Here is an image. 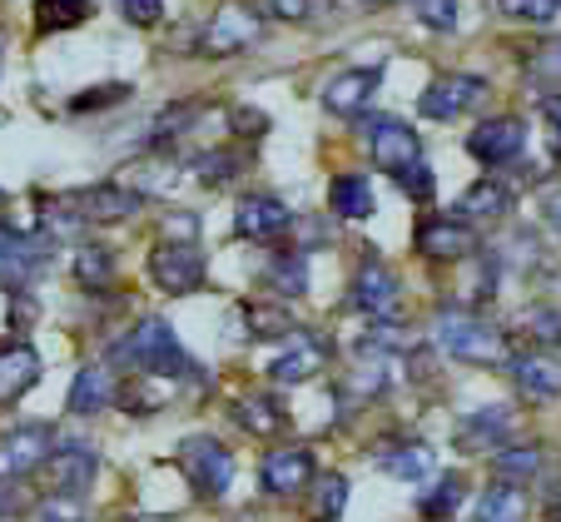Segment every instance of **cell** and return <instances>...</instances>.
I'll return each instance as SVG.
<instances>
[{
    "label": "cell",
    "instance_id": "8fae6325",
    "mask_svg": "<svg viewBox=\"0 0 561 522\" xmlns=\"http://www.w3.org/2000/svg\"><path fill=\"white\" fill-rule=\"evenodd\" d=\"M413 245L427 264H457V259L477 254L472 224L457 219V214H447V219H423L417 224V235H413Z\"/></svg>",
    "mask_w": 561,
    "mask_h": 522
},
{
    "label": "cell",
    "instance_id": "d590c367",
    "mask_svg": "<svg viewBox=\"0 0 561 522\" xmlns=\"http://www.w3.org/2000/svg\"><path fill=\"white\" fill-rule=\"evenodd\" d=\"M35 522H85V502L80 492H50L35 502Z\"/></svg>",
    "mask_w": 561,
    "mask_h": 522
},
{
    "label": "cell",
    "instance_id": "ffe728a7",
    "mask_svg": "<svg viewBox=\"0 0 561 522\" xmlns=\"http://www.w3.org/2000/svg\"><path fill=\"white\" fill-rule=\"evenodd\" d=\"M373 458H378V468L388 473V478H398V483L433 478V447L427 443H382Z\"/></svg>",
    "mask_w": 561,
    "mask_h": 522
},
{
    "label": "cell",
    "instance_id": "d4e9b609",
    "mask_svg": "<svg viewBox=\"0 0 561 522\" xmlns=\"http://www.w3.org/2000/svg\"><path fill=\"white\" fill-rule=\"evenodd\" d=\"M70 274H75V284H80V288H110V284H115V274H119L115 249H105V245H80V249H75Z\"/></svg>",
    "mask_w": 561,
    "mask_h": 522
},
{
    "label": "cell",
    "instance_id": "5b68a950",
    "mask_svg": "<svg viewBox=\"0 0 561 522\" xmlns=\"http://www.w3.org/2000/svg\"><path fill=\"white\" fill-rule=\"evenodd\" d=\"M259 11L254 5H244V0H229V5H219V11L209 15V25L199 31V55H209V60H224V55H239L249 50V45L259 41Z\"/></svg>",
    "mask_w": 561,
    "mask_h": 522
},
{
    "label": "cell",
    "instance_id": "603a6c76",
    "mask_svg": "<svg viewBox=\"0 0 561 522\" xmlns=\"http://www.w3.org/2000/svg\"><path fill=\"white\" fill-rule=\"evenodd\" d=\"M329 363V349H323V339H298L294 349L284 353V359H274V368H268V378L274 384H304V378H313L318 368Z\"/></svg>",
    "mask_w": 561,
    "mask_h": 522
},
{
    "label": "cell",
    "instance_id": "e0dca14e",
    "mask_svg": "<svg viewBox=\"0 0 561 522\" xmlns=\"http://www.w3.org/2000/svg\"><path fill=\"white\" fill-rule=\"evenodd\" d=\"M100 473V458L90 443H60L50 447V458H45V478H50L55 492H85Z\"/></svg>",
    "mask_w": 561,
    "mask_h": 522
},
{
    "label": "cell",
    "instance_id": "9c48e42d",
    "mask_svg": "<svg viewBox=\"0 0 561 522\" xmlns=\"http://www.w3.org/2000/svg\"><path fill=\"white\" fill-rule=\"evenodd\" d=\"M488 100V80L482 75H437L433 86L417 95V110L427 120H457Z\"/></svg>",
    "mask_w": 561,
    "mask_h": 522
},
{
    "label": "cell",
    "instance_id": "f6af8a7d",
    "mask_svg": "<svg viewBox=\"0 0 561 522\" xmlns=\"http://www.w3.org/2000/svg\"><path fill=\"white\" fill-rule=\"evenodd\" d=\"M398 184H403V194H413V200H433V170L427 164H413L408 174H398Z\"/></svg>",
    "mask_w": 561,
    "mask_h": 522
},
{
    "label": "cell",
    "instance_id": "83f0119b",
    "mask_svg": "<svg viewBox=\"0 0 561 522\" xmlns=\"http://www.w3.org/2000/svg\"><path fill=\"white\" fill-rule=\"evenodd\" d=\"M244 324H249V333H254L259 343L298 333V319L288 314V304H244Z\"/></svg>",
    "mask_w": 561,
    "mask_h": 522
},
{
    "label": "cell",
    "instance_id": "4316f807",
    "mask_svg": "<svg viewBox=\"0 0 561 522\" xmlns=\"http://www.w3.org/2000/svg\"><path fill=\"white\" fill-rule=\"evenodd\" d=\"M233 418H239L249 433H259V438H274L278 428L288 423V413L278 408L274 394H249V398H239V404H233Z\"/></svg>",
    "mask_w": 561,
    "mask_h": 522
},
{
    "label": "cell",
    "instance_id": "4dcf8cb0",
    "mask_svg": "<svg viewBox=\"0 0 561 522\" xmlns=\"http://www.w3.org/2000/svg\"><path fill=\"white\" fill-rule=\"evenodd\" d=\"M264 279L278 288V294H288V298L308 294V264H304V254H274V259H268V269H264Z\"/></svg>",
    "mask_w": 561,
    "mask_h": 522
},
{
    "label": "cell",
    "instance_id": "7402d4cb",
    "mask_svg": "<svg viewBox=\"0 0 561 522\" xmlns=\"http://www.w3.org/2000/svg\"><path fill=\"white\" fill-rule=\"evenodd\" d=\"M115 404V373L105 368V363H90V368L75 373L70 384V413H100V408Z\"/></svg>",
    "mask_w": 561,
    "mask_h": 522
},
{
    "label": "cell",
    "instance_id": "681fc988",
    "mask_svg": "<svg viewBox=\"0 0 561 522\" xmlns=\"http://www.w3.org/2000/svg\"><path fill=\"white\" fill-rule=\"evenodd\" d=\"M378 5H388V0H378Z\"/></svg>",
    "mask_w": 561,
    "mask_h": 522
},
{
    "label": "cell",
    "instance_id": "7bdbcfd3",
    "mask_svg": "<svg viewBox=\"0 0 561 522\" xmlns=\"http://www.w3.org/2000/svg\"><path fill=\"white\" fill-rule=\"evenodd\" d=\"M264 11L284 25H304L313 15V0H264Z\"/></svg>",
    "mask_w": 561,
    "mask_h": 522
},
{
    "label": "cell",
    "instance_id": "d6986e66",
    "mask_svg": "<svg viewBox=\"0 0 561 522\" xmlns=\"http://www.w3.org/2000/svg\"><path fill=\"white\" fill-rule=\"evenodd\" d=\"M507 368H512L522 394L537 398V404L561 398V363L547 359V353H517V359H507Z\"/></svg>",
    "mask_w": 561,
    "mask_h": 522
},
{
    "label": "cell",
    "instance_id": "816d5d0a",
    "mask_svg": "<svg viewBox=\"0 0 561 522\" xmlns=\"http://www.w3.org/2000/svg\"><path fill=\"white\" fill-rule=\"evenodd\" d=\"M145 522H149V518H145Z\"/></svg>",
    "mask_w": 561,
    "mask_h": 522
},
{
    "label": "cell",
    "instance_id": "4fadbf2b",
    "mask_svg": "<svg viewBox=\"0 0 561 522\" xmlns=\"http://www.w3.org/2000/svg\"><path fill=\"white\" fill-rule=\"evenodd\" d=\"M313 447H274L259 463V483H264L268 498H298L313 483Z\"/></svg>",
    "mask_w": 561,
    "mask_h": 522
},
{
    "label": "cell",
    "instance_id": "277c9868",
    "mask_svg": "<svg viewBox=\"0 0 561 522\" xmlns=\"http://www.w3.org/2000/svg\"><path fill=\"white\" fill-rule=\"evenodd\" d=\"M204 274H209V264H204V249L194 239H164V245L149 249V279L164 294H194Z\"/></svg>",
    "mask_w": 561,
    "mask_h": 522
},
{
    "label": "cell",
    "instance_id": "6da1fadb",
    "mask_svg": "<svg viewBox=\"0 0 561 522\" xmlns=\"http://www.w3.org/2000/svg\"><path fill=\"white\" fill-rule=\"evenodd\" d=\"M110 359L125 363V368H139V373H159V378H180V373H194L190 353L180 349L174 329L164 319H139L125 339L110 349Z\"/></svg>",
    "mask_w": 561,
    "mask_h": 522
},
{
    "label": "cell",
    "instance_id": "ba28073f",
    "mask_svg": "<svg viewBox=\"0 0 561 522\" xmlns=\"http://www.w3.org/2000/svg\"><path fill=\"white\" fill-rule=\"evenodd\" d=\"M50 447H55L50 423L11 428V433L0 438V483H21V478H31L35 468H45Z\"/></svg>",
    "mask_w": 561,
    "mask_h": 522
},
{
    "label": "cell",
    "instance_id": "1f68e13d",
    "mask_svg": "<svg viewBox=\"0 0 561 522\" xmlns=\"http://www.w3.org/2000/svg\"><path fill=\"white\" fill-rule=\"evenodd\" d=\"M541 447H497L492 453V473L497 478H507V483H517V478H537L541 473Z\"/></svg>",
    "mask_w": 561,
    "mask_h": 522
},
{
    "label": "cell",
    "instance_id": "ee69618b",
    "mask_svg": "<svg viewBox=\"0 0 561 522\" xmlns=\"http://www.w3.org/2000/svg\"><path fill=\"white\" fill-rule=\"evenodd\" d=\"M531 70L547 75V80H561V35L547 45H537V55H531Z\"/></svg>",
    "mask_w": 561,
    "mask_h": 522
},
{
    "label": "cell",
    "instance_id": "3957f363",
    "mask_svg": "<svg viewBox=\"0 0 561 522\" xmlns=\"http://www.w3.org/2000/svg\"><path fill=\"white\" fill-rule=\"evenodd\" d=\"M363 145H368L373 164H378L382 174H408L413 164H423V139H417L413 125H403V120L392 115H368L363 120Z\"/></svg>",
    "mask_w": 561,
    "mask_h": 522
},
{
    "label": "cell",
    "instance_id": "836d02e7",
    "mask_svg": "<svg viewBox=\"0 0 561 522\" xmlns=\"http://www.w3.org/2000/svg\"><path fill=\"white\" fill-rule=\"evenodd\" d=\"M199 120V105H174V110H164V115L149 125V135H145V149H164V145H174V139L184 135V129Z\"/></svg>",
    "mask_w": 561,
    "mask_h": 522
},
{
    "label": "cell",
    "instance_id": "8992f818",
    "mask_svg": "<svg viewBox=\"0 0 561 522\" xmlns=\"http://www.w3.org/2000/svg\"><path fill=\"white\" fill-rule=\"evenodd\" d=\"M180 463L190 473V483L199 488V498H224L233 483V453L219 443V438H184Z\"/></svg>",
    "mask_w": 561,
    "mask_h": 522
},
{
    "label": "cell",
    "instance_id": "60d3db41",
    "mask_svg": "<svg viewBox=\"0 0 561 522\" xmlns=\"http://www.w3.org/2000/svg\"><path fill=\"white\" fill-rule=\"evenodd\" d=\"M229 129L239 139H259L268 129V115H264V110H249V105H233L229 110Z\"/></svg>",
    "mask_w": 561,
    "mask_h": 522
},
{
    "label": "cell",
    "instance_id": "ab89813d",
    "mask_svg": "<svg viewBox=\"0 0 561 522\" xmlns=\"http://www.w3.org/2000/svg\"><path fill=\"white\" fill-rule=\"evenodd\" d=\"M417 21L427 31H457V15H462V0H413Z\"/></svg>",
    "mask_w": 561,
    "mask_h": 522
},
{
    "label": "cell",
    "instance_id": "7a4b0ae2",
    "mask_svg": "<svg viewBox=\"0 0 561 522\" xmlns=\"http://www.w3.org/2000/svg\"><path fill=\"white\" fill-rule=\"evenodd\" d=\"M433 339H437V349L453 353V359H462V363H488V368L492 363H507V339H502L492 324L472 319V314H462V309L437 314Z\"/></svg>",
    "mask_w": 561,
    "mask_h": 522
},
{
    "label": "cell",
    "instance_id": "ac0fdd59",
    "mask_svg": "<svg viewBox=\"0 0 561 522\" xmlns=\"http://www.w3.org/2000/svg\"><path fill=\"white\" fill-rule=\"evenodd\" d=\"M41 373H45V363L31 343H15V339L0 343V408L21 404V398L41 384Z\"/></svg>",
    "mask_w": 561,
    "mask_h": 522
},
{
    "label": "cell",
    "instance_id": "f546056e",
    "mask_svg": "<svg viewBox=\"0 0 561 522\" xmlns=\"http://www.w3.org/2000/svg\"><path fill=\"white\" fill-rule=\"evenodd\" d=\"M343 508H348V478H339V473H329V478H318L313 488V508H308V518L313 522H339Z\"/></svg>",
    "mask_w": 561,
    "mask_h": 522
},
{
    "label": "cell",
    "instance_id": "f1b7e54d",
    "mask_svg": "<svg viewBox=\"0 0 561 522\" xmlns=\"http://www.w3.org/2000/svg\"><path fill=\"white\" fill-rule=\"evenodd\" d=\"M80 21H90V0H35V31L60 35Z\"/></svg>",
    "mask_w": 561,
    "mask_h": 522
},
{
    "label": "cell",
    "instance_id": "30bf717a",
    "mask_svg": "<svg viewBox=\"0 0 561 522\" xmlns=\"http://www.w3.org/2000/svg\"><path fill=\"white\" fill-rule=\"evenodd\" d=\"M382 86V65H353V70H339L323 86V110L339 120H363V110L373 105Z\"/></svg>",
    "mask_w": 561,
    "mask_h": 522
},
{
    "label": "cell",
    "instance_id": "5bb4252c",
    "mask_svg": "<svg viewBox=\"0 0 561 522\" xmlns=\"http://www.w3.org/2000/svg\"><path fill=\"white\" fill-rule=\"evenodd\" d=\"M398 298H403V284H398V274H392L382 259H368L348 288V304L358 314H368V319H392V314H398Z\"/></svg>",
    "mask_w": 561,
    "mask_h": 522
},
{
    "label": "cell",
    "instance_id": "44dd1931",
    "mask_svg": "<svg viewBox=\"0 0 561 522\" xmlns=\"http://www.w3.org/2000/svg\"><path fill=\"white\" fill-rule=\"evenodd\" d=\"M507 209H512V184H502V180H477V184H467L462 200L453 204V214H457V219H467V224H477V219H502Z\"/></svg>",
    "mask_w": 561,
    "mask_h": 522
},
{
    "label": "cell",
    "instance_id": "52a82bcc",
    "mask_svg": "<svg viewBox=\"0 0 561 522\" xmlns=\"http://www.w3.org/2000/svg\"><path fill=\"white\" fill-rule=\"evenodd\" d=\"M522 149H527V125H522L517 115H492L467 135V155H472L477 164H492V170L517 164Z\"/></svg>",
    "mask_w": 561,
    "mask_h": 522
},
{
    "label": "cell",
    "instance_id": "74e56055",
    "mask_svg": "<svg viewBox=\"0 0 561 522\" xmlns=\"http://www.w3.org/2000/svg\"><path fill=\"white\" fill-rule=\"evenodd\" d=\"M517 329L527 333L531 343H557V349H561V314L557 309H527Z\"/></svg>",
    "mask_w": 561,
    "mask_h": 522
},
{
    "label": "cell",
    "instance_id": "f907efd6",
    "mask_svg": "<svg viewBox=\"0 0 561 522\" xmlns=\"http://www.w3.org/2000/svg\"><path fill=\"white\" fill-rule=\"evenodd\" d=\"M0 50H5V41H0Z\"/></svg>",
    "mask_w": 561,
    "mask_h": 522
},
{
    "label": "cell",
    "instance_id": "d6a6232c",
    "mask_svg": "<svg viewBox=\"0 0 561 522\" xmlns=\"http://www.w3.org/2000/svg\"><path fill=\"white\" fill-rule=\"evenodd\" d=\"M462 492H467V483H462V473H447L443 483H437L427 498H417V512H423L427 522H443V518H453L457 512V502H462Z\"/></svg>",
    "mask_w": 561,
    "mask_h": 522
},
{
    "label": "cell",
    "instance_id": "b9f144b4",
    "mask_svg": "<svg viewBox=\"0 0 561 522\" xmlns=\"http://www.w3.org/2000/svg\"><path fill=\"white\" fill-rule=\"evenodd\" d=\"M129 25H159L164 21V0H119Z\"/></svg>",
    "mask_w": 561,
    "mask_h": 522
},
{
    "label": "cell",
    "instance_id": "7dc6e473",
    "mask_svg": "<svg viewBox=\"0 0 561 522\" xmlns=\"http://www.w3.org/2000/svg\"><path fill=\"white\" fill-rule=\"evenodd\" d=\"M547 224H551V229H557V235H561V190L547 200Z\"/></svg>",
    "mask_w": 561,
    "mask_h": 522
},
{
    "label": "cell",
    "instance_id": "f35d334b",
    "mask_svg": "<svg viewBox=\"0 0 561 522\" xmlns=\"http://www.w3.org/2000/svg\"><path fill=\"white\" fill-rule=\"evenodd\" d=\"M119 100H129V86H119V80H110V86L80 90V95L70 100V110H75V115H95V110H110V105H119Z\"/></svg>",
    "mask_w": 561,
    "mask_h": 522
},
{
    "label": "cell",
    "instance_id": "9a60e30c",
    "mask_svg": "<svg viewBox=\"0 0 561 522\" xmlns=\"http://www.w3.org/2000/svg\"><path fill=\"white\" fill-rule=\"evenodd\" d=\"M233 229H239V239L268 245V239L294 229V209H288L278 194H249V200H239V209H233Z\"/></svg>",
    "mask_w": 561,
    "mask_h": 522
},
{
    "label": "cell",
    "instance_id": "c3c4849f",
    "mask_svg": "<svg viewBox=\"0 0 561 522\" xmlns=\"http://www.w3.org/2000/svg\"><path fill=\"white\" fill-rule=\"evenodd\" d=\"M0 512H21V498L11 488H0Z\"/></svg>",
    "mask_w": 561,
    "mask_h": 522
},
{
    "label": "cell",
    "instance_id": "e575fe53",
    "mask_svg": "<svg viewBox=\"0 0 561 522\" xmlns=\"http://www.w3.org/2000/svg\"><path fill=\"white\" fill-rule=\"evenodd\" d=\"M239 164H244L239 155H224V149H209V155H199V160L190 164V174H194L199 184H209V190H219V184H229L233 174H239Z\"/></svg>",
    "mask_w": 561,
    "mask_h": 522
},
{
    "label": "cell",
    "instance_id": "cb8c5ba5",
    "mask_svg": "<svg viewBox=\"0 0 561 522\" xmlns=\"http://www.w3.org/2000/svg\"><path fill=\"white\" fill-rule=\"evenodd\" d=\"M522 512H527V498H522L517 483L497 478L482 498H477L472 508V522H522Z\"/></svg>",
    "mask_w": 561,
    "mask_h": 522
},
{
    "label": "cell",
    "instance_id": "484cf974",
    "mask_svg": "<svg viewBox=\"0 0 561 522\" xmlns=\"http://www.w3.org/2000/svg\"><path fill=\"white\" fill-rule=\"evenodd\" d=\"M329 204H333L339 219H368L373 214V184L363 180V174H333Z\"/></svg>",
    "mask_w": 561,
    "mask_h": 522
},
{
    "label": "cell",
    "instance_id": "2e32d148",
    "mask_svg": "<svg viewBox=\"0 0 561 522\" xmlns=\"http://www.w3.org/2000/svg\"><path fill=\"white\" fill-rule=\"evenodd\" d=\"M512 428H517V418H512V408H477V413H467L462 423L453 428V443L462 447V453H497L502 443L512 438Z\"/></svg>",
    "mask_w": 561,
    "mask_h": 522
},
{
    "label": "cell",
    "instance_id": "8d00e7d4",
    "mask_svg": "<svg viewBox=\"0 0 561 522\" xmlns=\"http://www.w3.org/2000/svg\"><path fill=\"white\" fill-rule=\"evenodd\" d=\"M497 11L512 15V21H527V25H551L561 11V0H497Z\"/></svg>",
    "mask_w": 561,
    "mask_h": 522
},
{
    "label": "cell",
    "instance_id": "7c38bea8",
    "mask_svg": "<svg viewBox=\"0 0 561 522\" xmlns=\"http://www.w3.org/2000/svg\"><path fill=\"white\" fill-rule=\"evenodd\" d=\"M65 204L75 209V219H85V224H119L129 214H139L145 194H135L129 184H90V190L65 194Z\"/></svg>",
    "mask_w": 561,
    "mask_h": 522
},
{
    "label": "cell",
    "instance_id": "bcb514c9",
    "mask_svg": "<svg viewBox=\"0 0 561 522\" xmlns=\"http://www.w3.org/2000/svg\"><path fill=\"white\" fill-rule=\"evenodd\" d=\"M537 105H541V115H547V125H551V149H557V160H561V95H541Z\"/></svg>",
    "mask_w": 561,
    "mask_h": 522
}]
</instances>
